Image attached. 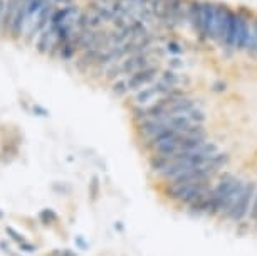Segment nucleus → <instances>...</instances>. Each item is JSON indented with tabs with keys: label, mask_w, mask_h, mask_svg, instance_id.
<instances>
[{
	"label": "nucleus",
	"mask_w": 257,
	"mask_h": 256,
	"mask_svg": "<svg viewBox=\"0 0 257 256\" xmlns=\"http://www.w3.org/2000/svg\"><path fill=\"white\" fill-rule=\"evenodd\" d=\"M4 217H6V214H4V211H2V209H0V221H2V219H4Z\"/></svg>",
	"instance_id": "c85d7f7f"
},
{
	"label": "nucleus",
	"mask_w": 257,
	"mask_h": 256,
	"mask_svg": "<svg viewBox=\"0 0 257 256\" xmlns=\"http://www.w3.org/2000/svg\"><path fill=\"white\" fill-rule=\"evenodd\" d=\"M157 19L167 29H175L187 22V0H167Z\"/></svg>",
	"instance_id": "f03ea898"
},
{
	"label": "nucleus",
	"mask_w": 257,
	"mask_h": 256,
	"mask_svg": "<svg viewBox=\"0 0 257 256\" xmlns=\"http://www.w3.org/2000/svg\"><path fill=\"white\" fill-rule=\"evenodd\" d=\"M54 2H62V0H54Z\"/></svg>",
	"instance_id": "c756f323"
},
{
	"label": "nucleus",
	"mask_w": 257,
	"mask_h": 256,
	"mask_svg": "<svg viewBox=\"0 0 257 256\" xmlns=\"http://www.w3.org/2000/svg\"><path fill=\"white\" fill-rule=\"evenodd\" d=\"M165 2H167V0H148V7H150V11L155 14V17H158L160 11H162L165 6Z\"/></svg>",
	"instance_id": "aec40b11"
},
{
	"label": "nucleus",
	"mask_w": 257,
	"mask_h": 256,
	"mask_svg": "<svg viewBox=\"0 0 257 256\" xmlns=\"http://www.w3.org/2000/svg\"><path fill=\"white\" fill-rule=\"evenodd\" d=\"M111 93L114 96H124L130 93V86H128V79H118L116 83L111 86Z\"/></svg>",
	"instance_id": "a211bd4d"
},
{
	"label": "nucleus",
	"mask_w": 257,
	"mask_h": 256,
	"mask_svg": "<svg viewBox=\"0 0 257 256\" xmlns=\"http://www.w3.org/2000/svg\"><path fill=\"white\" fill-rule=\"evenodd\" d=\"M170 90H172L170 86H167L163 81L158 79L155 84H148V86H145L143 90L137 91V95H135V105L145 106L147 103H150V101L162 98V96L167 95Z\"/></svg>",
	"instance_id": "1a4fd4ad"
},
{
	"label": "nucleus",
	"mask_w": 257,
	"mask_h": 256,
	"mask_svg": "<svg viewBox=\"0 0 257 256\" xmlns=\"http://www.w3.org/2000/svg\"><path fill=\"white\" fill-rule=\"evenodd\" d=\"M187 22L200 41H203V2L187 0Z\"/></svg>",
	"instance_id": "423d86ee"
},
{
	"label": "nucleus",
	"mask_w": 257,
	"mask_h": 256,
	"mask_svg": "<svg viewBox=\"0 0 257 256\" xmlns=\"http://www.w3.org/2000/svg\"><path fill=\"white\" fill-rule=\"evenodd\" d=\"M157 74H158V67L155 64H150L147 67H143V69L130 74L128 78H126L128 79L130 91H140V90H143L145 86L152 84L155 78H157Z\"/></svg>",
	"instance_id": "6e6552de"
},
{
	"label": "nucleus",
	"mask_w": 257,
	"mask_h": 256,
	"mask_svg": "<svg viewBox=\"0 0 257 256\" xmlns=\"http://www.w3.org/2000/svg\"><path fill=\"white\" fill-rule=\"evenodd\" d=\"M89 196H91V199H93V201L98 199V196H99V182H98V177H93V181H91V184H89Z\"/></svg>",
	"instance_id": "412c9836"
},
{
	"label": "nucleus",
	"mask_w": 257,
	"mask_h": 256,
	"mask_svg": "<svg viewBox=\"0 0 257 256\" xmlns=\"http://www.w3.org/2000/svg\"><path fill=\"white\" fill-rule=\"evenodd\" d=\"M150 59H152V57H150L148 51L132 54V56L124 57V59L119 62L121 71H123V74L130 76V74H133V72H137L140 69H143V67H147V66L152 64V62H150Z\"/></svg>",
	"instance_id": "9d476101"
},
{
	"label": "nucleus",
	"mask_w": 257,
	"mask_h": 256,
	"mask_svg": "<svg viewBox=\"0 0 257 256\" xmlns=\"http://www.w3.org/2000/svg\"><path fill=\"white\" fill-rule=\"evenodd\" d=\"M167 49L170 51V52H175V54H180V52L183 51L182 47H180V44H177V42H168V46H167Z\"/></svg>",
	"instance_id": "a878e982"
},
{
	"label": "nucleus",
	"mask_w": 257,
	"mask_h": 256,
	"mask_svg": "<svg viewBox=\"0 0 257 256\" xmlns=\"http://www.w3.org/2000/svg\"><path fill=\"white\" fill-rule=\"evenodd\" d=\"M6 233H7L9 236H11V239L16 241L17 244H22V243H26V241H27L21 233H19V231H16L14 228H11V226H7V228H6Z\"/></svg>",
	"instance_id": "6ab92c4d"
},
{
	"label": "nucleus",
	"mask_w": 257,
	"mask_h": 256,
	"mask_svg": "<svg viewBox=\"0 0 257 256\" xmlns=\"http://www.w3.org/2000/svg\"><path fill=\"white\" fill-rule=\"evenodd\" d=\"M203 41H217V4L203 2Z\"/></svg>",
	"instance_id": "0eeeda50"
},
{
	"label": "nucleus",
	"mask_w": 257,
	"mask_h": 256,
	"mask_svg": "<svg viewBox=\"0 0 257 256\" xmlns=\"http://www.w3.org/2000/svg\"><path fill=\"white\" fill-rule=\"evenodd\" d=\"M160 81H163V83L167 84V86H170V88H177V86L182 83V78L177 74L175 71L170 69V71H163L162 72V76H160Z\"/></svg>",
	"instance_id": "dca6fc26"
},
{
	"label": "nucleus",
	"mask_w": 257,
	"mask_h": 256,
	"mask_svg": "<svg viewBox=\"0 0 257 256\" xmlns=\"http://www.w3.org/2000/svg\"><path fill=\"white\" fill-rule=\"evenodd\" d=\"M245 51L249 52V54H257V16H254V19H252L250 36H249V41H247Z\"/></svg>",
	"instance_id": "2eb2a0df"
},
{
	"label": "nucleus",
	"mask_w": 257,
	"mask_h": 256,
	"mask_svg": "<svg viewBox=\"0 0 257 256\" xmlns=\"http://www.w3.org/2000/svg\"><path fill=\"white\" fill-rule=\"evenodd\" d=\"M7 0H0V34H4V19H6Z\"/></svg>",
	"instance_id": "4be33fe9"
},
{
	"label": "nucleus",
	"mask_w": 257,
	"mask_h": 256,
	"mask_svg": "<svg viewBox=\"0 0 257 256\" xmlns=\"http://www.w3.org/2000/svg\"><path fill=\"white\" fill-rule=\"evenodd\" d=\"M249 217L254 223H257V191L254 194V199H252V206H250V212H249Z\"/></svg>",
	"instance_id": "5701e85b"
},
{
	"label": "nucleus",
	"mask_w": 257,
	"mask_h": 256,
	"mask_svg": "<svg viewBox=\"0 0 257 256\" xmlns=\"http://www.w3.org/2000/svg\"><path fill=\"white\" fill-rule=\"evenodd\" d=\"M19 4H21V0H7L6 19H4V36H9V34H11V27L14 22V17H16V14H17Z\"/></svg>",
	"instance_id": "4468645a"
},
{
	"label": "nucleus",
	"mask_w": 257,
	"mask_h": 256,
	"mask_svg": "<svg viewBox=\"0 0 257 256\" xmlns=\"http://www.w3.org/2000/svg\"><path fill=\"white\" fill-rule=\"evenodd\" d=\"M101 52H103V49H89L79 52V57L76 59V69L81 72H88L89 69H93L99 59Z\"/></svg>",
	"instance_id": "f8f14e48"
},
{
	"label": "nucleus",
	"mask_w": 257,
	"mask_h": 256,
	"mask_svg": "<svg viewBox=\"0 0 257 256\" xmlns=\"http://www.w3.org/2000/svg\"><path fill=\"white\" fill-rule=\"evenodd\" d=\"M57 214L54 212V209H49V207H46V209H42L39 212V221H41L42 226H52L57 223Z\"/></svg>",
	"instance_id": "f3484780"
},
{
	"label": "nucleus",
	"mask_w": 257,
	"mask_h": 256,
	"mask_svg": "<svg viewBox=\"0 0 257 256\" xmlns=\"http://www.w3.org/2000/svg\"><path fill=\"white\" fill-rule=\"evenodd\" d=\"M237 177L230 172L220 174L219 182L213 186L212 189V199H210V207H208V216L219 217L220 216V207L224 204V201L227 199L229 192L232 191V187L235 186Z\"/></svg>",
	"instance_id": "f257e3e1"
},
{
	"label": "nucleus",
	"mask_w": 257,
	"mask_h": 256,
	"mask_svg": "<svg viewBox=\"0 0 257 256\" xmlns=\"http://www.w3.org/2000/svg\"><path fill=\"white\" fill-rule=\"evenodd\" d=\"M245 187V181H242V179H237L235 186L232 187V191L229 192V196H227V199L224 201V204H222L220 207V216L219 217H225L227 214H229V211L234 207V204L237 202V199L240 197L242 191H244Z\"/></svg>",
	"instance_id": "ddd939ff"
},
{
	"label": "nucleus",
	"mask_w": 257,
	"mask_h": 256,
	"mask_svg": "<svg viewBox=\"0 0 257 256\" xmlns=\"http://www.w3.org/2000/svg\"><path fill=\"white\" fill-rule=\"evenodd\" d=\"M235 41H237V11L229 7V11H227V21H225L224 41H222L220 46H224L227 51H234Z\"/></svg>",
	"instance_id": "9b49d317"
},
{
	"label": "nucleus",
	"mask_w": 257,
	"mask_h": 256,
	"mask_svg": "<svg viewBox=\"0 0 257 256\" xmlns=\"http://www.w3.org/2000/svg\"><path fill=\"white\" fill-rule=\"evenodd\" d=\"M257 191V184L255 182H247L245 181V187L242 191L240 197L237 199L234 207L229 211V214L225 216V219L234 221V223H242L250 212V206H252V199H254V194Z\"/></svg>",
	"instance_id": "7ed1b4c3"
},
{
	"label": "nucleus",
	"mask_w": 257,
	"mask_h": 256,
	"mask_svg": "<svg viewBox=\"0 0 257 256\" xmlns=\"http://www.w3.org/2000/svg\"><path fill=\"white\" fill-rule=\"evenodd\" d=\"M31 19H32V12H31V0H21L19 4V9H17V14L14 17V22H12V27H11V34L9 36L12 39H21L24 36V31L29 27L31 24Z\"/></svg>",
	"instance_id": "20e7f679"
},
{
	"label": "nucleus",
	"mask_w": 257,
	"mask_h": 256,
	"mask_svg": "<svg viewBox=\"0 0 257 256\" xmlns=\"http://www.w3.org/2000/svg\"><path fill=\"white\" fill-rule=\"evenodd\" d=\"M19 248H21L22 251H27V253H34V251L37 249V246L32 244V243H29V241H26V243L19 244Z\"/></svg>",
	"instance_id": "393cba45"
},
{
	"label": "nucleus",
	"mask_w": 257,
	"mask_h": 256,
	"mask_svg": "<svg viewBox=\"0 0 257 256\" xmlns=\"http://www.w3.org/2000/svg\"><path fill=\"white\" fill-rule=\"evenodd\" d=\"M252 19H254V16L247 9H239L237 11V41H235L237 51H245L247 41H249L250 36Z\"/></svg>",
	"instance_id": "39448f33"
},
{
	"label": "nucleus",
	"mask_w": 257,
	"mask_h": 256,
	"mask_svg": "<svg viewBox=\"0 0 257 256\" xmlns=\"http://www.w3.org/2000/svg\"><path fill=\"white\" fill-rule=\"evenodd\" d=\"M46 256H77V254L72 253L71 249H54L51 253H47Z\"/></svg>",
	"instance_id": "b1692460"
},
{
	"label": "nucleus",
	"mask_w": 257,
	"mask_h": 256,
	"mask_svg": "<svg viewBox=\"0 0 257 256\" xmlns=\"http://www.w3.org/2000/svg\"><path fill=\"white\" fill-rule=\"evenodd\" d=\"M34 112H37V113H41V117H47V113L44 108H41V106H34Z\"/></svg>",
	"instance_id": "bb28decb"
},
{
	"label": "nucleus",
	"mask_w": 257,
	"mask_h": 256,
	"mask_svg": "<svg viewBox=\"0 0 257 256\" xmlns=\"http://www.w3.org/2000/svg\"><path fill=\"white\" fill-rule=\"evenodd\" d=\"M225 88H227L225 83L224 84H222V83H215V84H213V90H215V91H225Z\"/></svg>",
	"instance_id": "cd10ccee"
}]
</instances>
